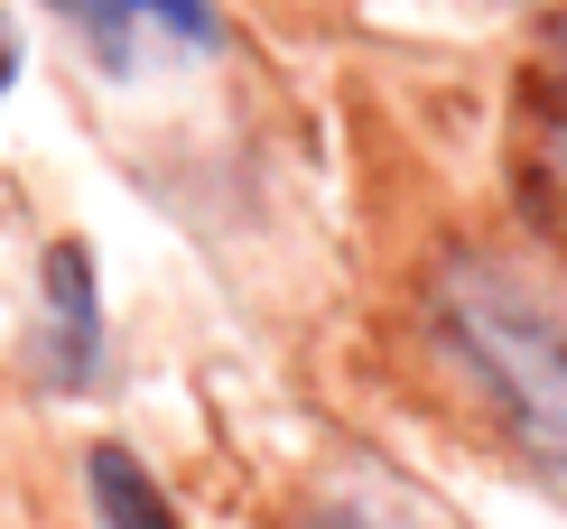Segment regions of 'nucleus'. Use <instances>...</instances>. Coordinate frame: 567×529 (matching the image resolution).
<instances>
[{
  "mask_svg": "<svg viewBox=\"0 0 567 529\" xmlns=\"http://www.w3.org/2000/svg\"><path fill=\"white\" fill-rule=\"evenodd\" d=\"M446 334H456L465 372L484 381V400L503 408V427L567 484V317H549L493 270H456L446 279Z\"/></svg>",
  "mask_w": 567,
  "mask_h": 529,
  "instance_id": "nucleus-1",
  "label": "nucleus"
},
{
  "mask_svg": "<svg viewBox=\"0 0 567 529\" xmlns=\"http://www.w3.org/2000/svg\"><path fill=\"white\" fill-rule=\"evenodd\" d=\"M47 307H56V381H84L93 372V270L75 242L47 251Z\"/></svg>",
  "mask_w": 567,
  "mask_h": 529,
  "instance_id": "nucleus-2",
  "label": "nucleus"
},
{
  "mask_svg": "<svg viewBox=\"0 0 567 529\" xmlns=\"http://www.w3.org/2000/svg\"><path fill=\"white\" fill-rule=\"evenodd\" d=\"M84 484H93V511H103V529H177L168 492H158L150 474H140L131 455H122V446H93Z\"/></svg>",
  "mask_w": 567,
  "mask_h": 529,
  "instance_id": "nucleus-3",
  "label": "nucleus"
},
{
  "mask_svg": "<svg viewBox=\"0 0 567 529\" xmlns=\"http://www.w3.org/2000/svg\"><path fill=\"white\" fill-rule=\"evenodd\" d=\"M65 10H84L93 29H131V19H158V29H177V38H215V0H65Z\"/></svg>",
  "mask_w": 567,
  "mask_h": 529,
  "instance_id": "nucleus-4",
  "label": "nucleus"
},
{
  "mask_svg": "<svg viewBox=\"0 0 567 529\" xmlns=\"http://www.w3.org/2000/svg\"><path fill=\"white\" fill-rule=\"evenodd\" d=\"M307 529H400V520H382L372 501H326V511L307 520Z\"/></svg>",
  "mask_w": 567,
  "mask_h": 529,
  "instance_id": "nucleus-5",
  "label": "nucleus"
},
{
  "mask_svg": "<svg viewBox=\"0 0 567 529\" xmlns=\"http://www.w3.org/2000/svg\"><path fill=\"white\" fill-rule=\"evenodd\" d=\"M10 84H19V38L0 29V93H10Z\"/></svg>",
  "mask_w": 567,
  "mask_h": 529,
  "instance_id": "nucleus-6",
  "label": "nucleus"
}]
</instances>
